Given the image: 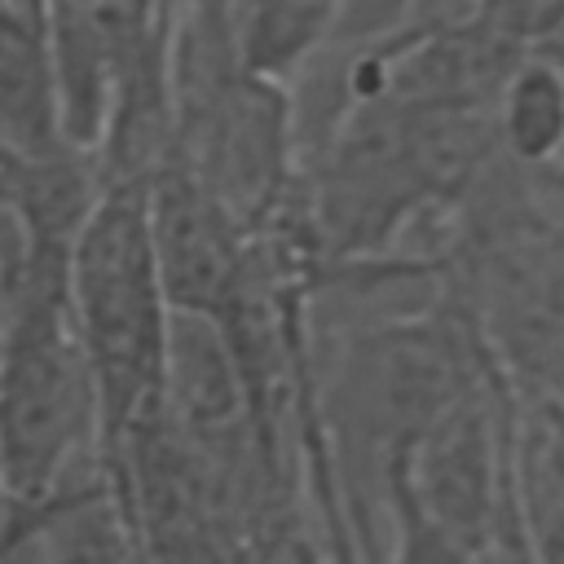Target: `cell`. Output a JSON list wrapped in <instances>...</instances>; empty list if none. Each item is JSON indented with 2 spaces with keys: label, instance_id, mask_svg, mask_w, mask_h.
<instances>
[{
  "label": "cell",
  "instance_id": "6da1fadb",
  "mask_svg": "<svg viewBox=\"0 0 564 564\" xmlns=\"http://www.w3.org/2000/svg\"><path fill=\"white\" fill-rule=\"evenodd\" d=\"M106 471L97 379L66 295V247H26L0 322V489L35 520Z\"/></svg>",
  "mask_w": 564,
  "mask_h": 564
},
{
  "label": "cell",
  "instance_id": "7a4b0ae2",
  "mask_svg": "<svg viewBox=\"0 0 564 564\" xmlns=\"http://www.w3.org/2000/svg\"><path fill=\"white\" fill-rule=\"evenodd\" d=\"M445 278L498 370L564 401V167L498 154L454 220Z\"/></svg>",
  "mask_w": 564,
  "mask_h": 564
},
{
  "label": "cell",
  "instance_id": "3957f363",
  "mask_svg": "<svg viewBox=\"0 0 564 564\" xmlns=\"http://www.w3.org/2000/svg\"><path fill=\"white\" fill-rule=\"evenodd\" d=\"M145 189L150 185H101L66 247V295L97 379L106 463L128 432L163 405L167 383L176 308L159 273Z\"/></svg>",
  "mask_w": 564,
  "mask_h": 564
},
{
  "label": "cell",
  "instance_id": "277c9868",
  "mask_svg": "<svg viewBox=\"0 0 564 564\" xmlns=\"http://www.w3.org/2000/svg\"><path fill=\"white\" fill-rule=\"evenodd\" d=\"M145 203L172 308L229 326L242 313L251 286V234L172 159L150 176Z\"/></svg>",
  "mask_w": 564,
  "mask_h": 564
},
{
  "label": "cell",
  "instance_id": "5b68a950",
  "mask_svg": "<svg viewBox=\"0 0 564 564\" xmlns=\"http://www.w3.org/2000/svg\"><path fill=\"white\" fill-rule=\"evenodd\" d=\"M163 18L167 9L154 4H48V53L62 137L75 154L97 163L123 84Z\"/></svg>",
  "mask_w": 564,
  "mask_h": 564
},
{
  "label": "cell",
  "instance_id": "8992f818",
  "mask_svg": "<svg viewBox=\"0 0 564 564\" xmlns=\"http://www.w3.org/2000/svg\"><path fill=\"white\" fill-rule=\"evenodd\" d=\"M62 159H75V150L62 137L48 4L0 0V167H40Z\"/></svg>",
  "mask_w": 564,
  "mask_h": 564
},
{
  "label": "cell",
  "instance_id": "52a82bcc",
  "mask_svg": "<svg viewBox=\"0 0 564 564\" xmlns=\"http://www.w3.org/2000/svg\"><path fill=\"white\" fill-rule=\"evenodd\" d=\"M507 507L529 564H564V401L511 383Z\"/></svg>",
  "mask_w": 564,
  "mask_h": 564
},
{
  "label": "cell",
  "instance_id": "ba28073f",
  "mask_svg": "<svg viewBox=\"0 0 564 564\" xmlns=\"http://www.w3.org/2000/svg\"><path fill=\"white\" fill-rule=\"evenodd\" d=\"M26 542L40 564H145L110 471L35 511Z\"/></svg>",
  "mask_w": 564,
  "mask_h": 564
},
{
  "label": "cell",
  "instance_id": "9c48e42d",
  "mask_svg": "<svg viewBox=\"0 0 564 564\" xmlns=\"http://www.w3.org/2000/svg\"><path fill=\"white\" fill-rule=\"evenodd\" d=\"M339 4H229V44L242 75L286 88L335 40Z\"/></svg>",
  "mask_w": 564,
  "mask_h": 564
},
{
  "label": "cell",
  "instance_id": "30bf717a",
  "mask_svg": "<svg viewBox=\"0 0 564 564\" xmlns=\"http://www.w3.org/2000/svg\"><path fill=\"white\" fill-rule=\"evenodd\" d=\"M498 154L516 167H564V75L542 53H524L494 106Z\"/></svg>",
  "mask_w": 564,
  "mask_h": 564
},
{
  "label": "cell",
  "instance_id": "8fae6325",
  "mask_svg": "<svg viewBox=\"0 0 564 564\" xmlns=\"http://www.w3.org/2000/svg\"><path fill=\"white\" fill-rule=\"evenodd\" d=\"M379 564H489V555L436 529L405 494L392 489L388 494V546Z\"/></svg>",
  "mask_w": 564,
  "mask_h": 564
},
{
  "label": "cell",
  "instance_id": "7c38bea8",
  "mask_svg": "<svg viewBox=\"0 0 564 564\" xmlns=\"http://www.w3.org/2000/svg\"><path fill=\"white\" fill-rule=\"evenodd\" d=\"M26 533H31V520L9 502V494L0 489V564L26 542Z\"/></svg>",
  "mask_w": 564,
  "mask_h": 564
},
{
  "label": "cell",
  "instance_id": "4fadbf2b",
  "mask_svg": "<svg viewBox=\"0 0 564 564\" xmlns=\"http://www.w3.org/2000/svg\"><path fill=\"white\" fill-rule=\"evenodd\" d=\"M533 53H542L546 62H555V66H560V75H564V4H551L546 26H542V35H538Z\"/></svg>",
  "mask_w": 564,
  "mask_h": 564
}]
</instances>
